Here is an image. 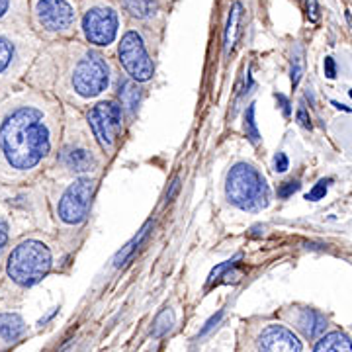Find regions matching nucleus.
<instances>
[{"label": "nucleus", "instance_id": "nucleus-33", "mask_svg": "<svg viewBox=\"0 0 352 352\" xmlns=\"http://www.w3.org/2000/svg\"><path fill=\"white\" fill-rule=\"evenodd\" d=\"M178 188H180V180H175V182H173V186H170V190L166 192V201L175 200V196H176V192H178Z\"/></svg>", "mask_w": 352, "mask_h": 352}, {"label": "nucleus", "instance_id": "nucleus-28", "mask_svg": "<svg viewBox=\"0 0 352 352\" xmlns=\"http://www.w3.org/2000/svg\"><path fill=\"white\" fill-rule=\"evenodd\" d=\"M288 157L284 153H278L276 157H274V168H276L278 173H286L288 170Z\"/></svg>", "mask_w": 352, "mask_h": 352}, {"label": "nucleus", "instance_id": "nucleus-21", "mask_svg": "<svg viewBox=\"0 0 352 352\" xmlns=\"http://www.w3.org/2000/svg\"><path fill=\"white\" fill-rule=\"evenodd\" d=\"M14 239H16V235H14L12 226L8 223V219L4 215H0V278H2L6 254L10 251V245H12Z\"/></svg>", "mask_w": 352, "mask_h": 352}, {"label": "nucleus", "instance_id": "nucleus-23", "mask_svg": "<svg viewBox=\"0 0 352 352\" xmlns=\"http://www.w3.org/2000/svg\"><path fill=\"white\" fill-rule=\"evenodd\" d=\"M303 65H305V55H303V47L300 43L294 45L292 50V85L298 87L300 85V78L303 75Z\"/></svg>", "mask_w": 352, "mask_h": 352}, {"label": "nucleus", "instance_id": "nucleus-26", "mask_svg": "<svg viewBox=\"0 0 352 352\" xmlns=\"http://www.w3.org/2000/svg\"><path fill=\"white\" fill-rule=\"evenodd\" d=\"M298 188H300V184L294 182V180H292V182H284V184L278 188V196H280V198H289Z\"/></svg>", "mask_w": 352, "mask_h": 352}, {"label": "nucleus", "instance_id": "nucleus-2", "mask_svg": "<svg viewBox=\"0 0 352 352\" xmlns=\"http://www.w3.org/2000/svg\"><path fill=\"white\" fill-rule=\"evenodd\" d=\"M116 71L108 57L78 41L43 43L24 85L47 94L63 106L85 112L106 100L116 87Z\"/></svg>", "mask_w": 352, "mask_h": 352}, {"label": "nucleus", "instance_id": "nucleus-6", "mask_svg": "<svg viewBox=\"0 0 352 352\" xmlns=\"http://www.w3.org/2000/svg\"><path fill=\"white\" fill-rule=\"evenodd\" d=\"M0 215L8 219L16 237L32 231L55 233L41 180L25 186L0 184Z\"/></svg>", "mask_w": 352, "mask_h": 352}, {"label": "nucleus", "instance_id": "nucleus-29", "mask_svg": "<svg viewBox=\"0 0 352 352\" xmlns=\"http://www.w3.org/2000/svg\"><path fill=\"white\" fill-rule=\"evenodd\" d=\"M307 14H309V18L317 22V18H319V8H317V0H307Z\"/></svg>", "mask_w": 352, "mask_h": 352}, {"label": "nucleus", "instance_id": "nucleus-24", "mask_svg": "<svg viewBox=\"0 0 352 352\" xmlns=\"http://www.w3.org/2000/svg\"><path fill=\"white\" fill-rule=\"evenodd\" d=\"M245 133H247V138H249L252 145H258L261 133H258V127H256V122H254V104H249V108L245 112Z\"/></svg>", "mask_w": 352, "mask_h": 352}, {"label": "nucleus", "instance_id": "nucleus-12", "mask_svg": "<svg viewBox=\"0 0 352 352\" xmlns=\"http://www.w3.org/2000/svg\"><path fill=\"white\" fill-rule=\"evenodd\" d=\"M82 116H85L96 143L100 145L102 153L108 157V161L113 159V155L122 145L124 133H126L127 120L122 106L118 104L116 98H106V100L96 102L94 106H90L88 110L82 112Z\"/></svg>", "mask_w": 352, "mask_h": 352}, {"label": "nucleus", "instance_id": "nucleus-11", "mask_svg": "<svg viewBox=\"0 0 352 352\" xmlns=\"http://www.w3.org/2000/svg\"><path fill=\"white\" fill-rule=\"evenodd\" d=\"M122 14L108 0H85L78 30L88 47L92 50H110L122 38Z\"/></svg>", "mask_w": 352, "mask_h": 352}, {"label": "nucleus", "instance_id": "nucleus-9", "mask_svg": "<svg viewBox=\"0 0 352 352\" xmlns=\"http://www.w3.org/2000/svg\"><path fill=\"white\" fill-rule=\"evenodd\" d=\"M223 198L227 206L239 212H261L270 201V188L254 164L235 161L229 164L223 178Z\"/></svg>", "mask_w": 352, "mask_h": 352}, {"label": "nucleus", "instance_id": "nucleus-35", "mask_svg": "<svg viewBox=\"0 0 352 352\" xmlns=\"http://www.w3.org/2000/svg\"><path fill=\"white\" fill-rule=\"evenodd\" d=\"M147 2H155V0H147Z\"/></svg>", "mask_w": 352, "mask_h": 352}, {"label": "nucleus", "instance_id": "nucleus-34", "mask_svg": "<svg viewBox=\"0 0 352 352\" xmlns=\"http://www.w3.org/2000/svg\"><path fill=\"white\" fill-rule=\"evenodd\" d=\"M276 98L282 104V110H284V116H289V102L284 94H276Z\"/></svg>", "mask_w": 352, "mask_h": 352}, {"label": "nucleus", "instance_id": "nucleus-17", "mask_svg": "<svg viewBox=\"0 0 352 352\" xmlns=\"http://www.w3.org/2000/svg\"><path fill=\"white\" fill-rule=\"evenodd\" d=\"M0 25L30 28V0H0Z\"/></svg>", "mask_w": 352, "mask_h": 352}, {"label": "nucleus", "instance_id": "nucleus-32", "mask_svg": "<svg viewBox=\"0 0 352 352\" xmlns=\"http://www.w3.org/2000/svg\"><path fill=\"white\" fill-rule=\"evenodd\" d=\"M219 317H221V314L214 315V317H212V319H210V321H208V323L204 325V329H201V331H200V335H206V333H208L210 329L214 327V325H217V321H219Z\"/></svg>", "mask_w": 352, "mask_h": 352}, {"label": "nucleus", "instance_id": "nucleus-19", "mask_svg": "<svg viewBox=\"0 0 352 352\" xmlns=\"http://www.w3.org/2000/svg\"><path fill=\"white\" fill-rule=\"evenodd\" d=\"M151 229H153V219H149L145 226L139 229L138 235L129 241L126 247H122V251H118V254L113 256V268H120V266H124V264H126L127 261L133 256V252L138 251V247L141 245V243H143V239L149 235V231H151Z\"/></svg>", "mask_w": 352, "mask_h": 352}, {"label": "nucleus", "instance_id": "nucleus-30", "mask_svg": "<svg viewBox=\"0 0 352 352\" xmlns=\"http://www.w3.org/2000/svg\"><path fill=\"white\" fill-rule=\"evenodd\" d=\"M298 122H300V126L303 127H311V120H309V116H307V112H305V108H300L298 110Z\"/></svg>", "mask_w": 352, "mask_h": 352}, {"label": "nucleus", "instance_id": "nucleus-31", "mask_svg": "<svg viewBox=\"0 0 352 352\" xmlns=\"http://www.w3.org/2000/svg\"><path fill=\"white\" fill-rule=\"evenodd\" d=\"M325 75H327L329 78H335V75H337V69H335L333 57H325Z\"/></svg>", "mask_w": 352, "mask_h": 352}, {"label": "nucleus", "instance_id": "nucleus-22", "mask_svg": "<svg viewBox=\"0 0 352 352\" xmlns=\"http://www.w3.org/2000/svg\"><path fill=\"white\" fill-rule=\"evenodd\" d=\"M175 325V311L173 309H163L159 317L155 319V323H153V337L155 339H159V337H164L170 329Z\"/></svg>", "mask_w": 352, "mask_h": 352}, {"label": "nucleus", "instance_id": "nucleus-36", "mask_svg": "<svg viewBox=\"0 0 352 352\" xmlns=\"http://www.w3.org/2000/svg\"><path fill=\"white\" fill-rule=\"evenodd\" d=\"M351 98H352V90H351Z\"/></svg>", "mask_w": 352, "mask_h": 352}, {"label": "nucleus", "instance_id": "nucleus-5", "mask_svg": "<svg viewBox=\"0 0 352 352\" xmlns=\"http://www.w3.org/2000/svg\"><path fill=\"white\" fill-rule=\"evenodd\" d=\"M100 176H76V178H41L50 215L55 233L75 247V233L87 223L92 198L96 194Z\"/></svg>", "mask_w": 352, "mask_h": 352}, {"label": "nucleus", "instance_id": "nucleus-10", "mask_svg": "<svg viewBox=\"0 0 352 352\" xmlns=\"http://www.w3.org/2000/svg\"><path fill=\"white\" fill-rule=\"evenodd\" d=\"M76 22L75 0H30V30L45 43L73 38Z\"/></svg>", "mask_w": 352, "mask_h": 352}, {"label": "nucleus", "instance_id": "nucleus-15", "mask_svg": "<svg viewBox=\"0 0 352 352\" xmlns=\"http://www.w3.org/2000/svg\"><path fill=\"white\" fill-rule=\"evenodd\" d=\"M30 337V325L25 323L18 305L0 303V352L12 351Z\"/></svg>", "mask_w": 352, "mask_h": 352}, {"label": "nucleus", "instance_id": "nucleus-16", "mask_svg": "<svg viewBox=\"0 0 352 352\" xmlns=\"http://www.w3.org/2000/svg\"><path fill=\"white\" fill-rule=\"evenodd\" d=\"M113 90H116V96H118L116 100L126 113V120H133L135 113L139 112L141 102H143V88H141V85L131 80L129 76H118Z\"/></svg>", "mask_w": 352, "mask_h": 352}, {"label": "nucleus", "instance_id": "nucleus-7", "mask_svg": "<svg viewBox=\"0 0 352 352\" xmlns=\"http://www.w3.org/2000/svg\"><path fill=\"white\" fill-rule=\"evenodd\" d=\"M41 47L30 28L0 25V98L24 85Z\"/></svg>", "mask_w": 352, "mask_h": 352}, {"label": "nucleus", "instance_id": "nucleus-8", "mask_svg": "<svg viewBox=\"0 0 352 352\" xmlns=\"http://www.w3.org/2000/svg\"><path fill=\"white\" fill-rule=\"evenodd\" d=\"M235 352H309V344L280 319L249 317L241 323Z\"/></svg>", "mask_w": 352, "mask_h": 352}, {"label": "nucleus", "instance_id": "nucleus-14", "mask_svg": "<svg viewBox=\"0 0 352 352\" xmlns=\"http://www.w3.org/2000/svg\"><path fill=\"white\" fill-rule=\"evenodd\" d=\"M280 321H284L289 329H294L307 344H314L323 335L333 329L331 317L321 309L309 305H289L280 311Z\"/></svg>", "mask_w": 352, "mask_h": 352}, {"label": "nucleus", "instance_id": "nucleus-27", "mask_svg": "<svg viewBox=\"0 0 352 352\" xmlns=\"http://www.w3.org/2000/svg\"><path fill=\"white\" fill-rule=\"evenodd\" d=\"M327 182L329 180H321V182L307 194V200H319L321 196H325V192H327Z\"/></svg>", "mask_w": 352, "mask_h": 352}, {"label": "nucleus", "instance_id": "nucleus-25", "mask_svg": "<svg viewBox=\"0 0 352 352\" xmlns=\"http://www.w3.org/2000/svg\"><path fill=\"white\" fill-rule=\"evenodd\" d=\"M239 258H241V256H235V258H231V261H226V263H223V264H219L217 268H214V270H212V274H210V280H208V284H214L215 280L221 276V274H223L226 270H229V268H233V264L237 263Z\"/></svg>", "mask_w": 352, "mask_h": 352}, {"label": "nucleus", "instance_id": "nucleus-3", "mask_svg": "<svg viewBox=\"0 0 352 352\" xmlns=\"http://www.w3.org/2000/svg\"><path fill=\"white\" fill-rule=\"evenodd\" d=\"M73 245L45 231H32L12 241L0 278V303L20 305L25 294L61 270Z\"/></svg>", "mask_w": 352, "mask_h": 352}, {"label": "nucleus", "instance_id": "nucleus-13", "mask_svg": "<svg viewBox=\"0 0 352 352\" xmlns=\"http://www.w3.org/2000/svg\"><path fill=\"white\" fill-rule=\"evenodd\" d=\"M118 61L126 71V76L138 85H145L155 76V59L141 30L129 28L118 39Z\"/></svg>", "mask_w": 352, "mask_h": 352}, {"label": "nucleus", "instance_id": "nucleus-4", "mask_svg": "<svg viewBox=\"0 0 352 352\" xmlns=\"http://www.w3.org/2000/svg\"><path fill=\"white\" fill-rule=\"evenodd\" d=\"M108 157L92 135L82 112L63 106V131L57 157L43 178H76V176H102L108 166Z\"/></svg>", "mask_w": 352, "mask_h": 352}, {"label": "nucleus", "instance_id": "nucleus-18", "mask_svg": "<svg viewBox=\"0 0 352 352\" xmlns=\"http://www.w3.org/2000/svg\"><path fill=\"white\" fill-rule=\"evenodd\" d=\"M309 352H352V337L342 329H331L327 335L315 340Z\"/></svg>", "mask_w": 352, "mask_h": 352}, {"label": "nucleus", "instance_id": "nucleus-20", "mask_svg": "<svg viewBox=\"0 0 352 352\" xmlns=\"http://www.w3.org/2000/svg\"><path fill=\"white\" fill-rule=\"evenodd\" d=\"M241 14H243V6L239 2L233 4L231 12H229V22H227L226 30V51H229L235 47V41L239 38V22H241Z\"/></svg>", "mask_w": 352, "mask_h": 352}, {"label": "nucleus", "instance_id": "nucleus-1", "mask_svg": "<svg viewBox=\"0 0 352 352\" xmlns=\"http://www.w3.org/2000/svg\"><path fill=\"white\" fill-rule=\"evenodd\" d=\"M63 104L22 85L0 98V184L39 182L57 157Z\"/></svg>", "mask_w": 352, "mask_h": 352}]
</instances>
